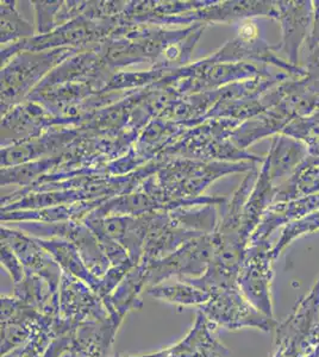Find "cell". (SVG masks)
Here are the masks:
<instances>
[{"label":"cell","mask_w":319,"mask_h":357,"mask_svg":"<svg viewBox=\"0 0 319 357\" xmlns=\"http://www.w3.org/2000/svg\"><path fill=\"white\" fill-rule=\"evenodd\" d=\"M199 310L218 329L256 328L263 331H269L275 325L273 318L260 312L249 303L239 291L237 284L211 291L210 301L202 305Z\"/></svg>","instance_id":"1"},{"label":"cell","mask_w":319,"mask_h":357,"mask_svg":"<svg viewBox=\"0 0 319 357\" xmlns=\"http://www.w3.org/2000/svg\"><path fill=\"white\" fill-rule=\"evenodd\" d=\"M59 318L42 314L16 296H1V356L42 333L57 337L55 324Z\"/></svg>","instance_id":"2"},{"label":"cell","mask_w":319,"mask_h":357,"mask_svg":"<svg viewBox=\"0 0 319 357\" xmlns=\"http://www.w3.org/2000/svg\"><path fill=\"white\" fill-rule=\"evenodd\" d=\"M212 255L214 238L212 241L202 238L188 242L181 249L161 260L141 261L140 264L146 272L147 289L170 281L172 278H177V280L200 278L207 273Z\"/></svg>","instance_id":"3"},{"label":"cell","mask_w":319,"mask_h":357,"mask_svg":"<svg viewBox=\"0 0 319 357\" xmlns=\"http://www.w3.org/2000/svg\"><path fill=\"white\" fill-rule=\"evenodd\" d=\"M59 311L66 333H73L79 326L106 319L110 316L104 301L89 284L62 273L59 289Z\"/></svg>","instance_id":"4"},{"label":"cell","mask_w":319,"mask_h":357,"mask_svg":"<svg viewBox=\"0 0 319 357\" xmlns=\"http://www.w3.org/2000/svg\"><path fill=\"white\" fill-rule=\"evenodd\" d=\"M276 18L281 26V41L276 52L285 61L300 67V54L311 30L315 16L313 1H276Z\"/></svg>","instance_id":"5"},{"label":"cell","mask_w":319,"mask_h":357,"mask_svg":"<svg viewBox=\"0 0 319 357\" xmlns=\"http://www.w3.org/2000/svg\"><path fill=\"white\" fill-rule=\"evenodd\" d=\"M271 249L265 243L251 244L246 250V260L237 278V286L254 307L266 316L272 317Z\"/></svg>","instance_id":"6"},{"label":"cell","mask_w":319,"mask_h":357,"mask_svg":"<svg viewBox=\"0 0 319 357\" xmlns=\"http://www.w3.org/2000/svg\"><path fill=\"white\" fill-rule=\"evenodd\" d=\"M217 331L218 328L198 310L190 331L178 343L155 353L119 354L114 357H230V351L219 341Z\"/></svg>","instance_id":"7"},{"label":"cell","mask_w":319,"mask_h":357,"mask_svg":"<svg viewBox=\"0 0 319 357\" xmlns=\"http://www.w3.org/2000/svg\"><path fill=\"white\" fill-rule=\"evenodd\" d=\"M1 234L3 244H6L15 252L25 271L42 276L59 292L64 272L48 250L38 241H33L20 232L4 229Z\"/></svg>","instance_id":"8"},{"label":"cell","mask_w":319,"mask_h":357,"mask_svg":"<svg viewBox=\"0 0 319 357\" xmlns=\"http://www.w3.org/2000/svg\"><path fill=\"white\" fill-rule=\"evenodd\" d=\"M306 158V146L304 143L287 135L274 136L265 163L275 188L290 180Z\"/></svg>","instance_id":"9"},{"label":"cell","mask_w":319,"mask_h":357,"mask_svg":"<svg viewBox=\"0 0 319 357\" xmlns=\"http://www.w3.org/2000/svg\"><path fill=\"white\" fill-rule=\"evenodd\" d=\"M147 289L146 272L141 264L130 271L116 289L103 299L110 316L123 323L126 314L133 310L142 309L141 293Z\"/></svg>","instance_id":"10"},{"label":"cell","mask_w":319,"mask_h":357,"mask_svg":"<svg viewBox=\"0 0 319 357\" xmlns=\"http://www.w3.org/2000/svg\"><path fill=\"white\" fill-rule=\"evenodd\" d=\"M13 296L45 316L59 318V292L42 276L25 271L23 280L16 284Z\"/></svg>","instance_id":"11"},{"label":"cell","mask_w":319,"mask_h":357,"mask_svg":"<svg viewBox=\"0 0 319 357\" xmlns=\"http://www.w3.org/2000/svg\"><path fill=\"white\" fill-rule=\"evenodd\" d=\"M38 242L48 250L50 255L53 256L62 269V272L75 276L89 284L94 292H98V289L101 286V278L94 275V273L89 271V267L82 260L80 252L77 247H74L73 243H69L65 241H38Z\"/></svg>","instance_id":"12"},{"label":"cell","mask_w":319,"mask_h":357,"mask_svg":"<svg viewBox=\"0 0 319 357\" xmlns=\"http://www.w3.org/2000/svg\"><path fill=\"white\" fill-rule=\"evenodd\" d=\"M147 293L155 299L178 306H198L210 301L211 293L195 287L185 280L165 281L147 289Z\"/></svg>","instance_id":"13"},{"label":"cell","mask_w":319,"mask_h":357,"mask_svg":"<svg viewBox=\"0 0 319 357\" xmlns=\"http://www.w3.org/2000/svg\"><path fill=\"white\" fill-rule=\"evenodd\" d=\"M319 193V166L302 163L295 175L275 188L274 203Z\"/></svg>","instance_id":"14"},{"label":"cell","mask_w":319,"mask_h":357,"mask_svg":"<svg viewBox=\"0 0 319 357\" xmlns=\"http://www.w3.org/2000/svg\"><path fill=\"white\" fill-rule=\"evenodd\" d=\"M283 135L295 138L306 146L307 158L304 162L319 166V124L310 118L297 119L283 131Z\"/></svg>","instance_id":"15"},{"label":"cell","mask_w":319,"mask_h":357,"mask_svg":"<svg viewBox=\"0 0 319 357\" xmlns=\"http://www.w3.org/2000/svg\"><path fill=\"white\" fill-rule=\"evenodd\" d=\"M319 230V208L310 215H305L302 220H295L293 223L287 224L283 229L281 237L278 243L271 249L272 257L275 259L283 252V249L291 244L293 241L299 238L302 236L309 235Z\"/></svg>","instance_id":"16"},{"label":"cell","mask_w":319,"mask_h":357,"mask_svg":"<svg viewBox=\"0 0 319 357\" xmlns=\"http://www.w3.org/2000/svg\"><path fill=\"white\" fill-rule=\"evenodd\" d=\"M313 23L300 54V67L305 69V72L319 68V0L313 1Z\"/></svg>","instance_id":"17"},{"label":"cell","mask_w":319,"mask_h":357,"mask_svg":"<svg viewBox=\"0 0 319 357\" xmlns=\"http://www.w3.org/2000/svg\"><path fill=\"white\" fill-rule=\"evenodd\" d=\"M55 338L57 337L54 336L53 333H42L29 341L27 344L22 345L1 357H43L49 345Z\"/></svg>","instance_id":"18"},{"label":"cell","mask_w":319,"mask_h":357,"mask_svg":"<svg viewBox=\"0 0 319 357\" xmlns=\"http://www.w3.org/2000/svg\"><path fill=\"white\" fill-rule=\"evenodd\" d=\"M1 262L10 273L15 284L23 280L25 275L24 267H23L20 259L15 255V252L6 244L1 245Z\"/></svg>","instance_id":"19"},{"label":"cell","mask_w":319,"mask_h":357,"mask_svg":"<svg viewBox=\"0 0 319 357\" xmlns=\"http://www.w3.org/2000/svg\"><path fill=\"white\" fill-rule=\"evenodd\" d=\"M72 333L66 335V336L57 337L55 338L48 349L45 351V356L43 357H61L71 347V342H72Z\"/></svg>","instance_id":"20"},{"label":"cell","mask_w":319,"mask_h":357,"mask_svg":"<svg viewBox=\"0 0 319 357\" xmlns=\"http://www.w3.org/2000/svg\"><path fill=\"white\" fill-rule=\"evenodd\" d=\"M61 357H98L92 354L86 353L84 350L77 349L73 347H69V349Z\"/></svg>","instance_id":"21"},{"label":"cell","mask_w":319,"mask_h":357,"mask_svg":"<svg viewBox=\"0 0 319 357\" xmlns=\"http://www.w3.org/2000/svg\"><path fill=\"white\" fill-rule=\"evenodd\" d=\"M310 119H312L313 122L318 123L319 124V111L317 112V114H313L312 117H310Z\"/></svg>","instance_id":"22"}]
</instances>
